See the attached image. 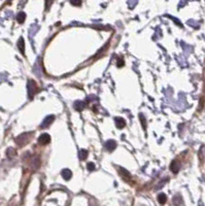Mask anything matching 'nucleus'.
Instances as JSON below:
<instances>
[{"label":"nucleus","mask_w":205,"mask_h":206,"mask_svg":"<svg viewBox=\"0 0 205 206\" xmlns=\"http://www.w3.org/2000/svg\"><path fill=\"white\" fill-rule=\"evenodd\" d=\"M27 88H28L29 98L30 99H33L34 95L36 94V92H37V85H36V82L30 79V81H28V86H27Z\"/></svg>","instance_id":"obj_1"},{"label":"nucleus","mask_w":205,"mask_h":206,"mask_svg":"<svg viewBox=\"0 0 205 206\" xmlns=\"http://www.w3.org/2000/svg\"><path fill=\"white\" fill-rule=\"evenodd\" d=\"M31 134H29V133H24V134H22V135H20L19 137L17 138V143H18V145H20V146H24L25 144H27L28 143V141H29V136Z\"/></svg>","instance_id":"obj_2"},{"label":"nucleus","mask_w":205,"mask_h":206,"mask_svg":"<svg viewBox=\"0 0 205 206\" xmlns=\"http://www.w3.org/2000/svg\"><path fill=\"white\" fill-rule=\"evenodd\" d=\"M50 142H51V136L47 133L41 134L38 138V143L40 144V145H47V144H48Z\"/></svg>","instance_id":"obj_3"},{"label":"nucleus","mask_w":205,"mask_h":206,"mask_svg":"<svg viewBox=\"0 0 205 206\" xmlns=\"http://www.w3.org/2000/svg\"><path fill=\"white\" fill-rule=\"evenodd\" d=\"M54 121H55V116H48L47 118L44 120V122L41 123L40 128H41V129H44V128L48 127V126H50Z\"/></svg>","instance_id":"obj_4"},{"label":"nucleus","mask_w":205,"mask_h":206,"mask_svg":"<svg viewBox=\"0 0 205 206\" xmlns=\"http://www.w3.org/2000/svg\"><path fill=\"white\" fill-rule=\"evenodd\" d=\"M86 106H87V104L84 101H75L74 104H73V107L75 108V110H77V111H82V110H84L86 108Z\"/></svg>","instance_id":"obj_5"},{"label":"nucleus","mask_w":205,"mask_h":206,"mask_svg":"<svg viewBox=\"0 0 205 206\" xmlns=\"http://www.w3.org/2000/svg\"><path fill=\"white\" fill-rule=\"evenodd\" d=\"M115 147H117V142H115V140H108V141H106L105 149H107L108 152H112V150H115Z\"/></svg>","instance_id":"obj_6"},{"label":"nucleus","mask_w":205,"mask_h":206,"mask_svg":"<svg viewBox=\"0 0 205 206\" xmlns=\"http://www.w3.org/2000/svg\"><path fill=\"white\" fill-rule=\"evenodd\" d=\"M115 123L117 128H119V129H123L125 127V125H126V121H125L123 118H115Z\"/></svg>","instance_id":"obj_7"},{"label":"nucleus","mask_w":205,"mask_h":206,"mask_svg":"<svg viewBox=\"0 0 205 206\" xmlns=\"http://www.w3.org/2000/svg\"><path fill=\"white\" fill-rule=\"evenodd\" d=\"M170 170L173 172V173H177V172L179 171V164L177 161H172L171 162V165H170Z\"/></svg>","instance_id":"obj_8"},{"label":"nucleus","mask_w":205,"mask_h":206,"mask_svg":"<svg viewBox=\"0 0 205 206\" xmlns=\"http://www.w3.org/2000/svg\"><path fill=\"white\" fill-rule=\"evenodd\" d=\"M62 176L65 180H69L70 178L72 177V172L69 170V169H64L62 171Z\"/></svg>","instance_id":"obj_9"},{"label":"nucleus","mask_w":205,"mask_h":206,"mask_svg":"<svg viewBox=\"0 0 205 206\" xmlns=\"http://www.w3.org/2000/svg\"><path fill=\"white\" fill-rule=\"evenodd\" d=\"M18 47H19V50H20L21 53H22L23 55L25 54V41H24L23 37H21L19 39V41H18Z\"/></svg>","instance_id":"obj_10"},{"label":"nucleus","mask_w":205,"mask_h":206,"mask_svg":"<svg viewBox=\"0 0 205 206\" xmlns=\"http://www.w3.org/2000/svg\"><path fill=\"white\" fill-rule=\"evenodd\" d=\"M158 201H159L160 204H165L166 201H167V196L165 195L164 193L159 194V195H158Z\"/></svg>","instance_id":"obj_11"},{"label":"nucleus","mask_w":205,"mask_h":206,"mask_svg":"<svg viewBox=\"0 0 205 206\" xmlns=\"http://www.w3.org/2000/svg\"><path fill=\"white\" fill-rule=\"evenodd\" d=\"M26 20V14L25 13H20L19 15L17 16V21L19 22L20 24H22L25 22Z\"/></svg>","instance_id":"obj_12"},{"label":"nucleus","mask_w":205,"mask_h":206,"mask_svg":"<svg viewBox=\"0 0 205 206\" xmlns=\"http://www.w3.org/2000/svg\"><path fill=\"white\" fill-rule=\"evenodd\" d=\"M87 156H88V152L86 149H81L79 150V153H78V157H79V159L82 160H85L86 158H87Z\"/></svg>","instance_id":"obj_13"},{"label":"nucleus","mask_w":205,"mask_h":206,"mask_svg":"<svg viewBox=\"0 0 205 206\" xmlns=\"http://www.w3.org/2000/svg\"><path fill=\"white\" fill-rule=\"evenodd\" d=\"M139 119H140V121H141L142 128L145 129V128H146V121H145V119H144V116H143V115H141V113H140V115H139Z\"/></svg>","instance_id":"obj_14"},{"label":"nucleus","mask_w":205,"mask_h":206,"mask_svg":"<svg viewBox=\"0 0 205 206\" xmlns=\"http://www.w3.org/2000/svg\"><path fill=\"white\" fill-rule=\"evenodd\" d=\"M95 164L94 163H88L87 164V169L89 171H93V170H95Z\"/></svg>","instance_id":"obj_15"},{"label":"nucleus","mask_w":205,"mask_h":206,"mask_svg":"<svg viewBox=\"0 0 205 206\" xmlns=\"http://www.w3.org/2000/svg\"><path fill=\"white\" fill-rule=\"evenodd\" d=\"M70 3L74 6H78V5L82 4V0H70Z\"/></svg>","instance_id":"obj_16"},{"label":"nucleus","mask_w":205,"mask_h":206,"mask_svg":"<svg viewBox=\"0 0 205 206\" xmlns=\"http://www.w3.org/2000/svg\"><path fill=\"white\" fill-rule=\"evenodd\" d=\"M125 65V62H124V60L122 59V58H119V60H118V63H117V66L118 67H123Z\"/></svg>","instance_id":"obj_17"},{"label":"nucleus","mask_w":205,"mask_h":206,"mask_svg":"<svg viewBox=\"0 0 205 206\" xmlns=\"http://www.w3.org/2000/svg\"><path fill=\"white\" fill-rule=\"evenodd\" d=\"M121 171H122V172H123V173H124V174H122V175H123V176H127L128 178H130V177H131V175H130V173H129V172H128L127 170H125L124 168H121Z\"/></svg>","instance_id":"obj_18"}]
</instances>
